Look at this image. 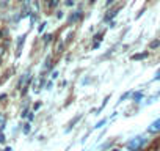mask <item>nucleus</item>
Here are the masks:
<instances>
[{"label":"nucleus","instance_id":"f257e3e1","mask_svg":"<svg viewBox=\"0 0 160 151\" xmlns=\"http://www.w3.org/2000/svg\"><path fill=\"white\" fill-rule=\"evenodd\" d=\"M144 145H146V138L143 135H137V137H133L127 142V148L130 151H140Z\"/></svg>","mask_w":160,"mask_h":151},{"label":"nucleus","instance_id":"f03ea898","mask_svg":"<svg viewBox=\"0 0 160 151\" xmlns=\"http://www.w3.org/2000/svg\"><path fill=\"white\" fill-rule=\"evenodd\" d=\"M158 132H160V118H157L148 126V134H158Z\"/></svg>","mask_w":160,"mask_h":151},{"label":"nucleus","instance_id":"7ed1b4c3","mask_svg":"<svg viewBox=\"0 0 160 151\" xmlns=\"http://www.w3.org/2000/svg\"><path fill=\"white\" fill-rule=\"evenodd\" d=\"M24 41H25V35L19 36V39H18V55L21 54V49H22V46H24Z\"/></svg>","mask_w":160,"mask_h":151},{"label":"nucleus","instance_id":"20e7f679","mask_svg":"<svg viewBox=\"0 0 160 151\" xmlns=\"http://www.w3.org/2000/svg\"><path fill=\"white\" fill-rule=\"evenodd\" d=\"M80 18H82V11H75V13L71 16V19H69V21H71V22H75V21H78Z\"/></svg>","mask_w":160,"mask_h":151},{"label":"nucleus","instance_id":"39448f33","mask_svg":"<svg viewBox=\"0 0 160 151\" xmlns=\"http://www.w3.org/2000/svg\"><path fill=\"white\" fill-rule=\"evenodd\" d=\"M146 57H148V50H146V52H143V54L132 55V60H143V58H146Z\"/></svg>","mask_w":160,"mask_h":151},{"label":"nucleus","instance_id":"423d86ee","mask_svg":"<svg viewBox=\"0 0 160 151\" xmlns=\"http://www.w3.org/2000/svg\"><path fill=\"white\" fill-rule=\"evenodd\" d=\"M60 3V0H47V7L49 8H55Z\"/></svg>","mask_w":160,"mask_h":151},{"label":"nucleus","instance_id":"0eeeda50","mask_svg":"<svg viewBox=\"0 0 160 151\" xmlns=\"http://www.w3.org/2000/svg\"><path fill=\"white\" fill-rule=\"evenodd\" d=\"M143 99V91H137V93H133V101H141Z\"/></svg>","mask_w":160,"mask_h":151},{"label":"nucleus","instance_id":"6e6552de","mask_svg":"<svg viewBox=\"0 0 160 151\" xmlns=\"http://www.w3.org/2000/svg\"><path fill=\"white\" fill-rule=\"evenodd\" d=\"M116 13H118V10H115V11H110V13L105 16V21H110L112 18H115V16H116Z\"/></svg>","mask_w":160,"mask_h":151},{"label":"nucleus","instance_id":"1a4fd4ad","mask_svg":"<svg viewBox=\"0 0 160 151\" xmlns=\"http://www.w3.org/2000/svg\"><path fill=\"white\" fill-rule=\"evenodd\" d=\"M78 120H80V115H77V117H75V118H74V120L71 121V124H69V128H68V132L71 131V128H74V124H75V123H77Z\"/></svg>","mask_w":160,"mask_h":151},{"label":"nucleus","instance_id":"9d476101","mask_svg":"<svg viewBox=\"0 0 160 151\" xmlns=\"http://www.w3.org/2000/svg\"><path fill=\"white\" fill-rule=\"evenodd\" d=\"M42 41H44V43H50V41H52V35H50V33L44 35V36H42Z\"/></svg>","mask_w":160,"mask_h":151},{"label":"nucleus","instance_id":"9b49d317","mask_svg":"<svg viewBox=\"0 0 160 151\" xmlns=\"http://www.w3.org/2000/svg\"><path fill=\"white\" fill-rule=\"evenodd\" d=\"M158 46H160V41H158V39H155V41H152V43H151V46H149V47H151V49H157Z\"/></svg>","mask_w":160,"mask_h":151},{"label":"nucleus","instance_id":"f8f14e48","mask_svg":"<svg viewBox=\"0 0 160 151\" xmlns=\"http://www.w3.org/2000/svg\"><path fill=\"white\" fill-rule=\"evenodd\" d=\"M105 123H107V118H104V120H101V121H99V123H98V124L94 126V129H99V128H102V126H104Z\"/></svg>","mask_w":160,"mask_h":151},{"label":"nucleus","instance_id":"ddd939ff","mask_svg":"<svg viewBox=\"0 0 160 151\" xmlns=\"http://www.w3.org/2000/svg\"><path fill=\"white\" fill-rule=\"evenodd\" d=\"M30 132V123H25L24 124V134H28Z\"/></svg>","mask_w":160,"mask_h":151},{"label":"nucleus","instance_id":"4468645a","mask_svg":"<svg viewBox=\"0 0 160 151\" xmlns=\"http://www.w3.org/2000/svg\"><path fill=\"white\" fill-rule=\"evenodd\" d=\"M3 55H5V47H3V46H0V58H2Z\"/></svg>","mask_w":160,"mask_h":151},{"label":"nucleus","instance_id":"2eb2a0df","mask_svg":"<svg viewBox=\"0 0 160 151\" xmlns=\"http://www.w3.org/2000/svg\"><path fill=\"white\" fill-rule=\"evenodd\" d=\"M74 3H75V0H66V5L68 7H72Z\"/></svg>","mask_w":160,"mask_h":151},{"label":"nucleus","instance_id":"dca6fc26","mask_svg":"<svg viewBox=\"0 0 160 151\" xmlns=\"http://www.w3.org/2000/svg\"><path fill=\"white\" fill-rule=\"evenodd\" d=\"M46 25H47V24H46V22H42V24L39 25V29H38V30H39V32H42V30L46 29Z\"/></svg>","mask_w":160,"mask_h":151},{"label":"nucleus","instance_id":"f3484780","mask_svg":"<svg viewBox=\"0 0 160 151\" xmlns=\"http://www.w3.org/2000/svg\"><path fill=\"white\" fill-rule=\"evenodd\" d=\"M63 50V43H60L58 46H57V52H61Z\"/></svg>","mask_w":160,"mask_h":151},{"label":"nucleus","instance_id":"a211bd4d","mask_svg":"<svg viewBox=\"0 0 160 151\" xmlns=\"http://www.w3.org/2000/svg\"><path fill=\"white\" fill-rule=\"evenodd\" d=\"M129 96H130V93H126V95H122V96H121V99H119V101H124V99H127Z\"/></svg>","mask_w":160,"mask_h":151},{"label":"nucleus","instance_id":"6ab92c4d","mask_svg":"<svg viewBox=\"0 0 160 151\" xmlns=\"http://www.w3.org/2000/svg\"><path fill=\"white\" fill-rule=\"evenodd\" d=\"M0 143H5V135L0 132Z\"/></svg>","mask_w":160,"mask_h":151},{"label":"nucleus","instance_id":"aec40b11","mask_svg":"<svg viewBox=\"0 0 160 151\" xmlns=\"http://www.w3.org/2000/svg\"><path fill=\"white\" fill-rule=\"evenodd\" d=\"M63 16H64V14H63V11H58V13H57V18H58V19H61Z\"/></svg>","mask_w":160,"mask_h":151},{"label":"nucleus","instance_id":"412c9836","mask_svg":"<svg viewBox=\"0 0 160 151\" xmlns=\"http://www.w3.org/2000/svg\"><path fill=\"white\" fill-rule=\"evenodd\" d=\"M58 77V72L57 71H53V74H52V79H57Z\"/></svg>","mask_w":160,"mask_h":151},{"label":"nucleus","instance_id":"4be33fe9","mask_svg":"<svg viewBox=\"0 0 160 151\" xmlns=\"http://www.w3.org/2000/svg\"><path fill=\"white\" fill-rule=\"evenodd\" d=\"M39 107H41V104H39V102H38V104H35V106H33V109H35V110H38V109H39Z\"/></svg>","mask_w":160,"mask_h":151},{"label":"nucleus","instance_id":"5701e85b","mask_svg":"<svg viewBox=\"0 0 160 151\" xmlns=\"http://www.w3.org/2000/svg\"><path fill=\"white\" fill-rule=\"evenodd\" d=\"M113 2H115V0H107V7H108V5H112Z\"/></svg>","mask_w":160,"mask_h":151},{"label":"nucleus","instance_id":"b1692460","mask_svg":"<svg viewBox=\"0 0 160 151\" xmlns=\"http://www.w3.org/2000/svg\"><path fill=\"white\" fill-rule=\"evenodd\" d=\"M2 36H3V32H2V30H0V39H2Z\"/></svg>","mask_w":160,"mask_h":151},{"label":"nucleus","instance_id":"393cba45","mask_svg":"<svg viewBox=\"0 0 160 151\" xmlns=\"http://www.w3.org/2000/svg\"><path fill=\"white\" fill-rule=\"evenodd\" d=\"M5 151H11V148H10V146H7V148H5Z\"/></svg>","mask_w":160,"mask_h":151},{"label":"nucleus","instance_id":"a878e982","mask_svg":"<svg viewBox=\"0 0 160 151\" xmlns=\"http://www.w3.org/2000/svg\"><path fill=\"white\" fill-rule=\"evenodd\" d=\"M19 2H24V3H27V2H28V0H19Z\"/></svg>","mask_w":160,"mask_h":151},{"label":"nucleus","instance_id":"bb28decb","mask_svg":"<svg viewBox=\"0 0 160 151\" xmlns=\"http://www.w3.org/2000/svg\"><path fill=\"white\" fill-rule=\"evenodd\" d=\"M112 151H119V149H112Z\"/></svg>","mask_w":160,"mask_h":151},{"label":"nucleus","instance_id":"cd10ccee","mask_svg":"<svg viewBox=\"0 0 160 151\" xmlns=\"http://www.w3.org/2000/svg\"><path fill=\"white\" fill-rule=\"evenodd\" d=\"M0 61H2V58H0Z\"/></svg>","mask_w":160,"mask_h":151}]
</instances>
